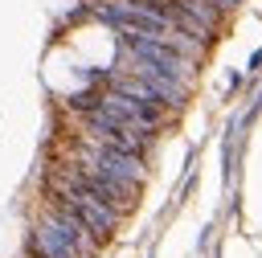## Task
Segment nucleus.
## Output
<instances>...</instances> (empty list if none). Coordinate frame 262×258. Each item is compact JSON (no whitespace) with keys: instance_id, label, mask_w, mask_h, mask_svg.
<instances>
[{"instance_id":"f257e3e1","label":"nucleus","mask_w":262,"mask_h":258,"mask_svg":"<svg viewBox=\"0 0 262 258\" xmlns=\"http://www.w3.org/2000/svg\"><path fill=\"white\" fill-rule=\"evenodd\" d=\"M41 192H49V197H57L61 205H70V209L90 225V233H94L102 246H106V242L119 233V225H123V213H119V209H111L102 197H94V192H86V188L61 180V176H53V172L41 176Z\"/></svg>"},{"instance_id":"f03ea898","label":"nucleus","mask_w":262,"mask_h":258,"mask_svg":"<svg viewBox=\"0 0 262 258\" xmlns=\"http://www.w3.org/2000/svg\"><path fill=\"white\" fill-rule=\"evenodd\" d=\"M20 258H29V254H25V250H20Z\"/></svg>"}]
</instances>
